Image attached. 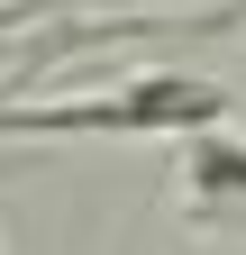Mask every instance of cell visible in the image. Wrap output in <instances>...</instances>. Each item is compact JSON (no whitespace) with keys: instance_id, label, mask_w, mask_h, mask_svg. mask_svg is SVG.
Returning a JSON list of instances; mask_svg holds the SVG:
<instances>
[{"instance_id":"7a4b0ae2","label":"cell","mask_w":246,"mask_h":255,"mask_svg":"<svg viewBox=\"0 0 246 255\" xmlns=\"http://www.w3.org/2000/svg\"><path fill=\"white\" fill-rule=\"evenodd\" d=\"M182 191H192V210L210 228H237L246 219V137L192 128V137H182Z\"/></svg>"},{"instance_id":"6da1fadb","label":"cell","mask_w":246,"mask_h":255,"mask_svg":"<svg viewBox=\"0 0 246 255\" xmlns=\"http://www.w3.org/2000/svg\"><path fill=\"white\" fill-rule=\"evenodd\" d=\"M228 119V82L210 73H146L101 101H55V110H0V137H192Z\"/></svg>"},{"instance_id":"3957f363","label":"cell","mask_w":246,"mask_h":255,"mask_svg":"<svg viewBox=\"0 0 246 255\" xmlns=\"http://www.w3.org/2000/svg\"><path fill=\"white\" fill-rule=\"evenodd\" d=\"M46 0H0V27H18V18H37Z\"/></svg>"}]
</instances>
